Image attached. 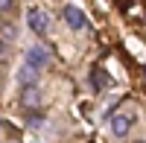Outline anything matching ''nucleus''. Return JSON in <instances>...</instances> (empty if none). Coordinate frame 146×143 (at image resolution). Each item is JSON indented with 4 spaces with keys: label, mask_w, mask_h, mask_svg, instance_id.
I'll list each match as a JSON object with an SVG mask.
<instances>
[{
    "label": "nucleus",
    "mask_w": 146,
    "mask_h": 143,
    "mask_svg": "<svg viewBox=\"0 0 146 143\" xmlns=\"http://www.w3.org/2000/svg\"><path fill=\"white\" fill-rule=\"evenodd\" d=\"M131 123H135V117L126 114V111H117V114L108 117V126H111V134L114 137H126L131 132Z\"/></svg>",
    "instance_id": "1"
},
{
    "label": "nucleus",
    "mask_w": 146,
    "mask_h": 143,
    "mask_svg": "<svg viewBox=\"0 0 146 143\" xmlns=\"http://www.w3.org/2000/svg\"><path fill=\"white\" fill-rule=\"evenodd\" d=\"M21 108L23 111L41 108V91H38V85H21Z\"/></svg>",
    "instance_id": "2"
},
{
    "label": "nucleus",
    "mask_w": 146,
    "mask_h": 143,
    "mask_svg": "<svg viewBox=\"0 0 146 143\" xmlns=\"http://www.w3.org/2000/svg\"><path fill=\"white\" fill-rule=\"evenodd\" d=\"M27 23H29V29L38 32V35H47V29H50V18H47V12H41V9H29L27 12Z\"/></svg>",
    "instance_id": "3"
},
{
    "label": "nucleus",
    "mask_w": 146,
    "mask_h": 143,
    "mask_svg": "<svg viewBox=\"0 0 146 143\" xmlns=\"http://www.w3.org/2000/svg\"><path fill=\"white\" fill-rule=\"evenodd\" d=\"M23 62H27L29 67H35V70H41V67H47V64H50V56H47V50H44V47H29V50H27V56H23Z\"/></svg>",
    "instance_id": "4"
},
{
    "label": "nucleus",
    "mask_w": 146,
    "mask_h": 143,
    "mask_svg": "<svg viewBox=\"0 0 146 143\" xmlns=\"http://www.w3.org/2000/svg\"><path fill=\"white\" fill-rule=\"evenodd\" d=\"M62 15H64V23H67L70 29H82V26H85V15H82V9H79V6L67 3Z\"/></svg>",
    "instance_id": "5"
},
{
    "label": "nucleus",
    "mask_w": 146,
    "mask_h": 143,
    "mask_svg": "<svg viewBox=\"0 0 146 143\" xmlns=\"http://www.w3.org/2000/svg\"><path fill=\"white\" fill-rule=\"evenodd\" d=\"M23 123H27L29 128H41V123H44V117L38 114V108H29V111H23Z\"/></svg>",
    "instance_id": "6"
},
{
    "label": "nucleus",
    "mask_w": 146,
    "mask_h": 143,
    "mask_svg": "<svg viewBox=\"0 0 146 143\" xmlns=\"http://www.w3.org/2000/svg\"><path fill=\"white\" fill-rule=\"evenodd\" d=\"M18 79H21V85H35V67H21V73H18Z\"/></svg>",
    "instance_id": "7"
},
{
    "label": "nucleus",
    "mask_w": 146,
    "mask_h": 143,
    "mask_svg": "<svg viewBox=\"0 0 146 143\" xmlns=\"http://www.w3.org/2000/svg\"><path fill=\"white\" fill-rule=\"evenodd\" d=\"M91 85H94V91L105 88V85H108V76L102 73V70H96V73H91Z\"/></svg>",
    "instance_id": "8"
},
{
    "label": "nucleus",
    "mask_w": 146,
    "mask_h": 143,
    "mask_svg": "<svg viewBox=\"0 0 146 143\" xmlns=\"http://www.w3.org/2000/svg\"><path fill=\"white\" fill-rule=\"evenodd\" d=\"M15 35H18L15 26H12V23H3V38H6V41H15Z\"/></svg>",
    "instance_id": "9"
},
{
    "label": "nucleus",
    "mask_w": 146,
    "mask_h": 143,
    "mask_svg": "<svg viewBox=\"0 0 146 143\" xmlns=\"http://www.w3.org/2000/svg\"><path fill=\"white\" fill-rule=\"evenodd\" d=\"M12 6H15V0H0V12H9Z\"/></svg>",
    "instance_id": "10"
},
{
    "label": "nucleus",
    "mask_w": 146,
    "mask_h": 143,
    "mask_svg": "<svg viewBox=\"0 0 146 143\" xmlns=\"http://www.w3.org/2000/svg\"><path fill=\"white\" fill-rule=\"evenodd\" d=\"M6 56V41H0V58Z\"/></svg>",
    "instance_id": "11"
},
{
    "label": "nucleus",
    "mask_w": 146,
    "mask_h": 143,
    "mask_svg": "<svg viewBox=\"0 0 146 143\" xmlns=\"http://www.w3.org/2000/svg\"><path fill=\"white\" fill-rule=\"evenodd\" d=\"M0 91H3V67H0Z\"/></svg>",
    "instance_id": "12"
},
{
    "label": "nucleus",
    "mask_w": 146,
    "mask_h": 143,
    "mask_svg": "<svg viewBox=\"0 0 146 143\" xmlns=\"http://www.w3.org/2000/svg\"><path fill=\"white\" fill-rule=\"evenodd\" d=\"M3 126H6V123H3V120H0V128H3Z\"/></svg>",
    "instance_id": "13"
}]
</instances>
